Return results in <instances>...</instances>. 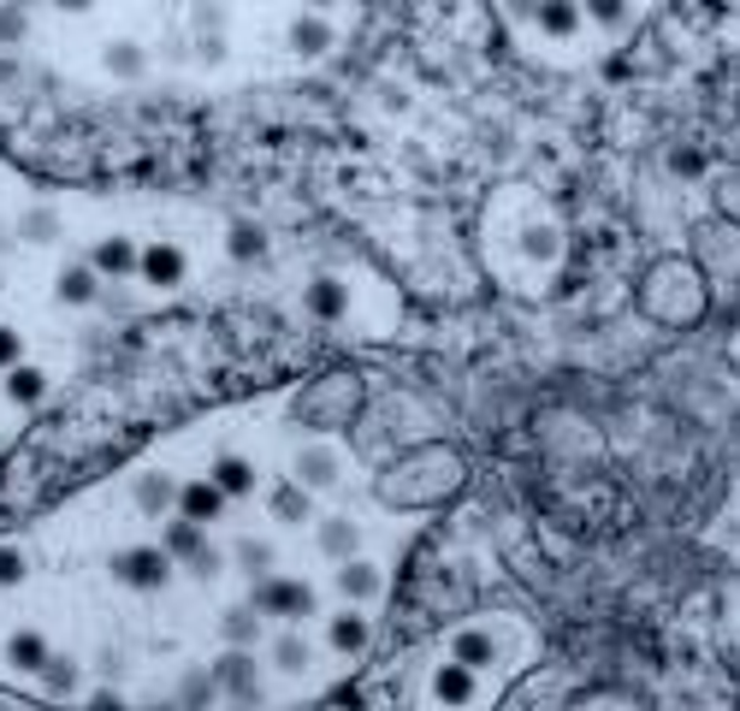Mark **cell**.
<instances>
[{
    "label": "cell",
    "instance_id": "obj_1",
    "mask_svg": "<svg viewBox=\"0 0 740 711\" xmlns=\"http://www.w3.org/2000/svg\"><path fill=\"white\" fill-rule=\"evenodd\" d=\"M255 611L261 617H290V622H302V617H315V587L308 581H290V576H261L255 581Z\"/></svg>",
    "mask_w": 740,
    "mask_h": 711
},
{
    "label": "cell",
    "instance_id": "obj_2",
    "mask_svg": "<svg viewBox=\"0 0 740 711\" xmlns=\"http://www.w3.org/2000/svg\"><path fill=\"white\" fill-rule=\"evenodd\" d=\"M113 576L136 587V593H161L172 581V551L166 546H136V551H119L113 558Z\"/></svg>",
    "mask_w": 740,
    "mask_h": 711
},
{
    "label": "cell",
    "instance_id": "obj_3",
    "mask_svg": "<svg viewBox=\"0 0 740 711\" xmlns=\"http://www.w3.org/2000/svg\"><path fill=\"white\" fill-rule=\"evenodd\" d=\"M356 404H361V386L350 374H332V386L320 379V386L302 397V421H343Z\"/></svg>",
    "mask_w": 740,
    "mask_h": 711
},
{
    "label": "cell",
    "instance_id": "obj_4",
    "mask_svg": "<svg viewBox=\"0 0 740 711\" xmlns=\"http://www.w3.org/2000/svg\"><path fill=\"white\" fill-rule=\"evenodd\" d=\"M338 475H343V463H338V450L332 445H302L297 457H290V480H302L308 492H332L338 487Z\"/></svg>",
    "mask_w": 740,
    "mask_h": 711
},
{
    "label": "cell",
    "instance_id": "obj_5",
    "mask_svg": "<svg viewBox=\"0 0 740 711\" xmlns=\"http://www.w3.org/2000/svg\"><path fill=\"white\" fill-rule=\"evenodd\" d=\"M214 682L219 693H232V700H261V676H255V658L249 647H226L214 658Z\"/></svg>",
    "mask_w": 740,
    "mask_h": 711
},
{
    "label": "cell",
    "instance_id": "obj_6",
    "mask_svg": "<svg viewBox=\"0 0 740 711\" xmlns=\"http://www.w3.org/2000/svg\"><path fill=\"white\" fill-rule=\"evenodd\" d=\"M83 262H90L101 280H131L136 273V262H143V250L131 244V237H101V244L83 255Z\"/></svg>",
    "mask_w": 740,
    "mask_h": 711
},
{
    "label": "cell",
    "instance_id": "obj_7",
    "mask_svg": "<svg viewBox=\"0 0 740 711\" xmlns=\"http://www.w3.org/2000/svg\"><path fill=\"white\" fill-rule=\"evenodd\" d=\"M332 587H338L350 605H368V599H380L386 581H380V569H373L368 558H343V563L332 569Z\"/></svg>",
    "mask_w": 740,
    "mask_h": 711
},
{
    "label": "cell",
    "instance_id": "obj_8",
    "mask_svg": "<svg viewBox=\"0 0 740 711\" xmlns=\"http://www.w3.org/2000/svg\"><path fill=\"white\" fill-rule=\"evenodd\" d=\"M267 510L279 516L285 528H302V522H315V492H308L302 480H279V487L267 492Z\"/></svg>",
    "mask_w": 740,
    "mask_h": 711
},
{
    "label": "cell",
    "instance_id": "obj_9",
    "mask_svg": "<svg viewBox=\"0 0 740 711\" xmlns=\"http://www.w3.org/2000/svg\"><path fill=\"white\" fill-rule=\"evenodd\" d=\"M131 498H136V510H143V516H172V510H178V480L161 475V468H148V475H136Z\"/></svg>",
    "mask_w": 740,
    "mask_h": 711
},
{
    "label": "cell",
    "instance_id": "obj_10",
    "mask_svg": "<svg viewBox=\"0 0 740 711\" xmlns=\"http://www.w3.org/2000/svg\"><path fill=\"white\" fill-rule=\"evenodd\" d=\"M315 546H320V558H332V563L356 558L361 551V522H350V516H326V522L315 528Z\"/></svg>",
    "mask_w": 740,
    "mask_h": 711
},
{
    "label": "cell",
    "instance_id": "obj_11",
    "mask_svg": "<svg viewBox=\"0 0 740 711\" xmlns=\"http://www.w3.org/2000/svg\"><path fill=\"white\" fill-rule=\"evenodd\" d=\"M208 480H214V487L226 492V498H249V492H255V463H249V457H237V450H219Z\"/></svg>",
    "mask_w": 740,
    "mask_h": 711
},
{
    "label": "cell",
    "instance_id": "obj_12",
    "mask_svg": "<svg viewBox=\"0 0 740 711\" xmlns=\"http://www.w3.org/2000/svg\"><path fill=\"white\" fill-rule=\"evenodd\" d=\"M60 303H65V308H90V303H101V273H95L90 262L60 267Z\"/></svg>",
    "mask_w": 740,
    "mask_h": 711
},
{
    "label": "cell",
    "instance_id": "obj_13",
    "mask_svg": "<svg viewBox=\"0 0 740 711\" xmlns=\"http://www.w3.org/2000/svg\"><path fill=\"white\" fill-rule=\"evenodd\" d=\"M178 510L191 516V522H219V516H226V492H219L214 480H191V487H178Z\"/></svg>",
    "mask_w": 740,
    "mask_h": 711
},
{
    "label": "cell",
    "instance_id": "obj_14",
    "mask_svg": "<svg viewBox=\"0 0 740 711\" xmlns=\"http://www.w3.org/2000/svg\"><path fill=\"white\" fill-rule=\"evenodd\" d=\"M533 12H539V30H545L551 42H569L575 30L587 24V12H580V0H539V7H533Z\"/></svg>",
    "mask_w": 740,
    "mask_h": 711
},
{
    "label": "cell",
    "instance_id": "obj_15",
    "mask_svg": "<svg viewBox=\"0 0 740 711\" xmlns=\"http://www.w3.org/2000/svg\"><path fill=\"white\" fill-rule=\"evenodd\" d=\"M136 273H143L148 285H178L184 280V250H172V244H148L143 250V262H136Z\"/></svg>",
    "mask_w": 740,
    "mask_h": 711
},
{
    "label": "cell",
    "instance_id": "obj_16",
    "mask_svg": "<svg viewBox=\"0 0 740 711\" xmlns=\"http://www.w3.org/2000/svg\"><path fill=\"white\" fill-rule=\"evenodd\" d=\"M368 640H373V622L361 611H338L332 622H326V647L332 652H361Z\"/></svg>",
    "mask_w": 740,
    "mask_h": 711
},
{
    "label": "cell",
    "instance_id": "obj_17",
    "mask_svg": "<svg viewBox=\"0 0 740 711\" xmlns=\"http://www.w3.org/2000/svg\"><path fill=\"white\" fill-rule=\"evenodd\" d=\"M7 664L12 670H24V676H42V664H48V640H42V629H19L7 640Z\"/></svg>",
    "mask_w": 740,
    "mask_h": 711
},
{
    "label": "cell",
    "instance_id": "obj_18",
    "mask_svg": "<svg viewBox=\"0 0 740 711\" xmlns=\"http://www.w3.org/2000/svg\"><path fill=\"white\" fill-rule=\"evenodd\" d=\"M308 664H315V647H308L297 629L273 634V670H279V676H302Z\"/></svg>",
    "mask_w": 740,
    "mask_h": 711
},
{
    "label": "cell",
    "instance_id": "obj_19",
    "mask_svg": "<svg viewBox=\"0 0 740 711\" xmlns=\"http://www.w3.org/2000/svg\"><path fill=\"white\" fill-rule=\"evenodd\" d=\"M474 670L469 664H439V676H433V700H444V705H469L474 700Z\"/></svg>",
    "mask_w": 740,
    "mask_h": 711
},
{
    "label": "cell",
    "instance_id": "obj_20",
    "mask_svg": "<svg viewBox=\"0 0 740 711\" xmlns=\"http://www.w3.org/2000/svg\"><path fill=\"white\" fill-rule=\"evenodd\" d=\"M338 37H332V24H326V12H302L297 24H290V48L297 54H326Z\"/></svg>",
    "mask_w": 740,
    "mask_h": 711
},
{
    "label": "cell",
    "instance_id": "obj_21",
    "mask_svg": "<svg viewBox=\"0 0 740 711\" xmlns=\"http://www.w3.org/2000/svg\"><path fill=\"white\" fill-rule=\"evenodd\" d=\"M101 65H107L119 83H136V78L148 72V54L136 42H107V48H101Z\"/></svg>",
    "mask_w": 740,
    "mask_h": 711
},
{
    "label": "cell",
    "instance_id": "obj_22",
    "mask_svg": "<svg viewBox=\"0 0 740 711\" xmlns=\"http://www.w3.org/2000/svg\"><path fill=\"white\" fill-rule=\"evenodd\" d=\"M451 658H456V664H469V670H486L492 658H497V640H492L486 629H462V634L451 640Z\"/></svg>",
    "mask_w": 740,
    "mask_h": 711
},
{
    "label": "cell",
    "instance_id": "obj_23",
    "mask_svg": "<svg viewBox=\"0 0 740 711\" xmlns=\"http://www.w3.org/2000/svg\"><path fill=\"white\" fill-rule=\"evenodd\" d=\"M78 658H60V652H48V664H42V693L48 700H72L78 693Z\"/></svg>",
    "mask_w": 740,
    "mask_h": 711
},
{
    "label": "cell",
    "instance_id": "obj_24",
    "mask_svg": "<svg viewBox=\"0 0 740 711\" xmlns=\"http://www.w3.org/2000/svg\"><path fill=\"white\" fill-rule=\"evenodd\" d=\"M161 546L172 551V563H178V558H184V563H191V558H196V551H202V546H208V534H202V522H191V516H184V510H178V522H166V540H161Z\"/></svg>",
    "mask_w": 740,
    "mask_h": 711
},
{
    "label": "cell",
    "instance_id": "obj_25",
    "mask_svg": "<svg viewBox=\"0 0 740 711\" xmlns=\"http://www.w3.org/2000/svg\"><path fill=\"white\" fill-rule=\"evenodd\" d=\"M219 634H226V647H255V640H261V611L237 605V611L219 617Z\"/></svg>",
    "mask_w": 740,
    "mask_h": 711
},
{
    "label": "cell",
    "instance_id": "obj_26",
    "mask_svg": "<svg viewBox=\"0 0 740 711\" xmlns=\"http://www.w3.org/2000/svg\"><path fill=\"white\" fill-rule=\"evenodd\" d=\"M60 232H65V225H60V214H54V207H24V220H19V237H24V244H60Z\"/></svg>",
    "mask_w": 740,
    "mask_h": 711
},
{
    "label": "cell",
    "instance_id": "obj_27",
    "mask_svg": "<svg viewBox=\"0 0 740 711\" xmlns=\"http://www.w3.org/2000/svg\"><path fill=\"white\" fill-rule=\"evenodd\" d=\"M522 255H527V262H557V255H563V232H557V225H527V232H522Z\"/></svg>",
    "mask_w": 740,
    "mask_h": 711
},
{
    "label": "cell",
    "instance_id": "obj_28",
    "mask_svg": "<svg viewBox=\"0 0 740 711\" xmlns=\"http://www.w3.org/2000/svg\"><path fill=\"white\" fill-rule=\"evenodd\" d=\"M232 563L244 569L249 581H261V576H273V546L249 534V540H237V546H232Z\"/></svg>",
    "mask_w": 740,
    "mask_h": 711
},
{
    "label": "cell",
    "instance_id": "obj_29",
    "mask_svg": "<svg viewBox=\"0 0 740 711\" xmlns=\"http://www.w3.org/2000/svg\"><path fill=\"white\" fill-rule=\"evenodd\" d=\"M308 308H315L320 321H338L343 308H350V291H343L338 280H315L308 285Z\"/></svg>",
    "mask_w": 740,
    "mask_h": 711
},
{
    "label": "cell",
    "instance_id": "obj_30",
    "mask_svg": "<svg viewBox=\"0 0 740 711\" xmlns=\"http://www.w3.org/2000/svg\"><path fill=\"white\" fill-rule=\"evenodd\" d=\"M226 250H232V262H261V255H267V237H261V225L237 220V225H232V237H226Z\"/></svg>",
    "mask_w": 740,
    "mask_h": 711
},
{
    "label": "cell",
    "instance_id": "obj_31",
    "mask_svg": "<svg viewBox=\"0 0 740 711\" xmlns=\"http://www.w3.org/2000/svg\"><path fill=\"white\" fill-rule=\"evenodd\" d=\"M42 392H48V379H42V368H7V397L12 404H42Z\"/></svg>",
    "mask_w": 740,
    "mask_h": 711
},
{
    "label": "cell",
    "instance_id": "obj_32",
    "mask_svg": "<svg viewBox=\"0 0 740 711\" xmlns=\"http://www.w3.org/2000/svg\"><path fill=\"white\" fill-rule=\"evenodd\" d=\"M580 12H587L593 24H605V30H623L628 24V0H580Z\"/></svg>",
    "mask_w": 740,
    "mask_h": 711
},
{
    "label": "cell",
    "instance_id": "obj_33",
    "mask_svg": "<svg viewBox=\"0 0 740 711\" xmlns=\"http://www.w3.org/2000/svg\"><path fill=\"white\" fill-rule=\"evenodd\" d=\"M30 37V19L24 7H12V0H0V42H24Z\"/></svg>",
    "mask_w": 740,
    "mask_h": 711
},
{
    "label": "cell",
    "instance_id": "obj_34",
    "mask_svg": "<svg viewBox=\"0 0 740 711\" xmlns=\"http://www.w3.org/2000/svg\"><path fill=\"white\" fill-rule=\"evenodd\" d=\"M19 362H24V338L12 326H0V368H19Z\"/></svg>",
    "mask_w": 740,
    "mask_h": 711
},
{
    "label": "cell",
    "instance_id": "obj_35",
    "mask_svg": "<svg viewBox=\"0 0 740 711\" xmlns=\"http://www.w3.org/2000/svg\"><path fill=\"white\" fill-rule=\"evenodd\" d=\"M24 581V558L12 546H0V587H19Z\"/></svg>",
    "mask_w": 740,
    "mask_h": 711
},
{
    "label": "cell",
    "instance_id": "obj_36",
    "mask_svg": "<svg viewBox=\"0 0 740 711\" xmlns=\"http://www.w3.org/2000/svg\"><path fill=\"white\" fill-rule=\"evenodd\" d=\"M219 563H226V558H219L214 546H202L196 558H191V576H202V581H208V576H219Z\"/></svg>",
    "mask_w": 740,
    "mask_h": 711
},
{
    "label": "cell",
    "instance_id": "obj_37",
    "mask_svg": "<svg viewBox=\"0 0 740 711\" xmlns=\"http://www.w3.org/2000/svg\"><path fill=\"white\" fill-rule=\"evenodd\" d=\"M196 24H202V37H219V24H226V12H219L214 0H202V7H196Z\"/></svg>",
    "mask_w": 740,
    "mask_h": 711
},
{
    "label": "cell",
    "instance_id": "obj_38",
    "mask_svg": "<svg viewBox=\"0 0 740 711\" xmlns=\"http://www.w3.org/2000/svg\"><path fill=\"white\" fill-rule=\"evenodd\" d=\"M19 244H24V237H19V225H0V262H7V255L19 250Z\"/></svg>",
    "mask_w": 740,
    "mask_h": 711
},
{
    "label": "cell",
    "instance_id": "obj_39",
    "mask_svg": "<svg viewBox=\"0 0 740 711\" xmlns=\"http://www.w3.org/2000/svg\"><path fill=\"white\" fill-rule=\"evenodd\" d=\"M202 60H226V42H219V37H202Z\"/></svg>",
    "mask_w": 740,
    "mask_h": 711
},
{
    "label": "cell",
    "instance_id": "obj_40",
    "mask_svg": "<svg viewBox=\"0 0 740 711\" xmlns=\"http://www.w3.org/2000/svg\"><path fill=\"white\" fill-rule=\"evenodd\" d=\"M54 7H60V12H72V19H78V12H95V0H54Z\"/></svg>",
    "mask_w": 740,
    "mask_h": 711
},
{
    "label": "cell",
    "instance_id": "obj_41",
    "mask_svg": "<svg viewBox=\"0 0 740 711\" xmlns=\"http://www.w3.org/2000/svg\"><path fill=\"white\" fill-rule=\"evenodd\" d=\"M302 7H308V12H332L338 0H302Z\"/></svg>",
    "mask_w": 740,
    "mask_h": 711
},
{
    "label": "cell",
    "instance_id": "obj_42",
    "mask_svg": "<svg viewBox=\"0 0 740 711\" xmlns=\"http://www.w3.org/2000/svg\"><path fill=\"white\" fill-rule=\"evenodd\" d=\"M510 7H522V12H527V7H539V0H510Z\"/></svg>",
    "mask_w": 740,
    "mask_h": 711
},
{
    "label": "cell",
    "instance_id": "obj_43",
    "mask_svg": "<svg viewBox=\"0 0 740 711\" xmlns=\"http://www.w3.org/2000/svg\"><path fill=\"white\" fill-rule=\"evenodd\" d=\"M12 7H37V0H12Z\"/></svg>",
    "mask_w": 740,
    "mask_h": 711
}]
</instances>
